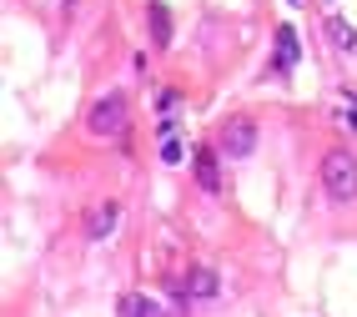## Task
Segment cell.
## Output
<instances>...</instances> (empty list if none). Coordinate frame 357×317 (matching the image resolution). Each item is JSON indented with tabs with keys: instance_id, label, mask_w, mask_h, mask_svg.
<instances>
[{
	"instance_id": "6da1fadb",
	"label": "cell",
	"mask_w": 357,
	"mask_h": 317,
	"mask_svg": "<svg viewBox=\"0 0 357 317\" xmlns=\"http://www.w3.org/2000/svg\"><path fill=\"white\" fill-rule=\"evenodd\" d=\"M322 186L332 202H352L357 197V156L352 152H327L322 156Z\"/></svg>"
},
{
	"instance_id": "7a4b0ae2",
	"label": "cell",
	"mask_w": 357,
	"mask_h": 317,
	"mask_svg": "<svg viewBox=\"0 0 357 317\" xmlns=\"http://www.w3.org/2000/svg\"><path fill=\"white\" fill-rule=\"evenodd\" d=\"M91 136H121L126 131V96L121 91H111V96H101L96 106H91Z\"/></svg>"
},
{
	"instance_id": "3957f363",
	"label": "cell",
	"mask_w": 357,
	"mask_h": 317,
	"mask_svg": "<svg viewBox=\"0 0 357 317\" xmlns=\"http://www.w3.org/2000/svg\"><path fill=\"white\" fill-rule=\"evenodd\" d=\"M252 146H257V121L231 116V121H227V131H222V152H227L231 161H242V156H252Z\"/></svg>"
},
{
	"instance_id": "277c9868",
	"label": "cell",
	"mask_w": 357,
	"mask_h": 317,
	"mask_svg": "<svg viewBox=\"0 0 357 317\" xmlns=\"http://www.w3.org/2000/svg\"><path fill=\"white\" fill-rule=\"evenodd\" d=\"M116 222H121V207H116V202H96V207H91V216H86V237H91V242H106V237L116 232Z\"/></svg>"
},
{
	"instance_id": "5b68a950",
	"label": "cell",
	"mask_w": 357,
	"mask_h": 317,
	"mask_svg": "<svg viewBox=\"0 0 357 317\" xmlns=\"http://www.w3.org/2000/svg\"><path fill=\"white\" fill-rule=\"evenodd\" d=\"M292 66H297V31L277 26V71H292Z\"/></svg>"
},
{
	"instance_id": "8992f818",
	"label": "cell",
	"mask_w": 357,
	"mask_h": 317,
	"mask_svg": "<svg viewBox=\"0 0 357 317\" xmlns=\"http://www.w3.org/2000/svg\"><path fill=\"white\" fill-rule=\"evenodd\" d=\"M197 182H202L206 191L222 186V177H217V152H211V146H202V152H197Z\"/></svg>"
},
{
	"instance_id": "52a82bcc",
	"label": "cell",
	"mask_w": 357,
	"mask_h": 317,
	"mask_svg": "<svg viewBox=\"0 0 357 317\" xmlns=\"http://www.w3.org/2000/svg\"><path fill=\"white\" fill-rule=\"evenodd\" d=\"M151 40L156 45H172V10H166L161 0H151Z\"/></svg>"
},
{
	"instance_id": "ba28073f",
	"label": "cell",
	"mask_w": 357,
	"mask_h": 317,
	"mask_svg": "<svg viewBox=\"0 0 357 317\" xmlns=\"http://www.w3.org/2000/svg\"><path fill=\"white\" fill-rule=\"evenodd\" d=\"M327 40L337 45V51H352V45H357V31L347 26L342 15H327Z\"/></svg>"
},
{
	"instance_id": "9c48e42d",
	"label": "cell",
	"mask_w": 357,
	"mask_h": 317,
	"mask_svg": "<svg viewBox=\"0 0 357 317\" xmlns=\"http://www.w3.org/2000/svg\"><path fill=\"white\" fill-rule=\"evenodd\" d=\"M121 312H126V317H172L156 297H126V302H121Z\"/></svg>"
},
{
	"instance_id": "30bf717a",
	"label": "cell",
	"mask_w": 357,
	"mask_h": 317,
	"mask_svg": "<svg viewBox=\"0 0 357 317\" xmlns=\"http://www.w3.org/2000/svg\"><path fill=\"white\" fill-rule=\"evenodd\" d=\"M186 292H192V297H217V272H211V267H197Z\"/></svg>"
},
{
	"instance_id": "8fae6325",
	"label": "cell",
	"mask_w": 357,
	"mask_h": 317,
	"mask_svg": "<svg viewBox=\"0 0 357 317\" xmlns=\"http://www.w3.org/2000/svg\"><path fill=\"white\" fill-rule=\"evenodd\" d=\"M161 161H172V166H176V161H181V146H176V141H172V136H166V141H161Z\"/></svg>"
},
{
	"instance_id": "7c38bea8",
	"label": "cell",
	"mask_w": 357,
	"mask_h": 317,
	"mask_svg": "<svg viewBox=\"0 0 357 317\" xmlns=\"http://www.w3.org/2000/svg\"><path fill=\"white\" fill-rule=\"evenodd\" d=\"M292 6H297V0H292Z\"/></svg>"
}]
</instances>
